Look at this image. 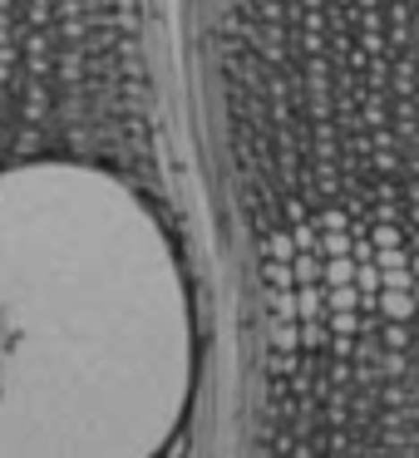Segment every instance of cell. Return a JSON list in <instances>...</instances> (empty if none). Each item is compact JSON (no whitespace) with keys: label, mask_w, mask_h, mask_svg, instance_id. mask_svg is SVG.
<instances>
[{"label":"cell","mask_w":419,"mask_h":458,"mask_svg":"<svg viewBox=\"0 0 419 458\" xmlns=\"http://www.w3.org/2000/svg\"><path fill=\"white\" fill-rule=\"evenodd\" d=\"M0 114V458H188L208 281L153 153V89Z\"/></svg>","instance_id":"6da1fadb"}]
</instances>
